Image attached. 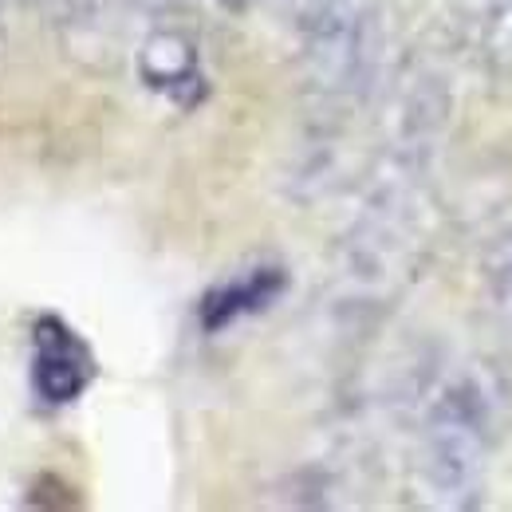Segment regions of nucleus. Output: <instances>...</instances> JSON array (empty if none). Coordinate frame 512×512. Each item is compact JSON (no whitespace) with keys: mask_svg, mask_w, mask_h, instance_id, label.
<instances>
[{"mask_svg":"<svg viewBox=\"0 0 512 512\" xmlns=\"http://www.w3.org/2000/svg\"><path fill=\"white\" fill-rule=\"evenodd\" d=\"M477 363L449 367L430 386L414 446V493L430 509H469L481 497L489 457L501 442L505 402Z\"/></svg>","mask_w":512,"mask_h":512,"instance_id":"obj_1","label":"nucleus"},{"mask_svg":"<svg viewBox=\"0 0 512 512\" xmlns=\"http://www.w3.org/2000/svg\"><path fill=\"white\" fill-rule=\"evenodd\" d=\"M308 83L359 103L375 91L386 64V16L379 0H288Z\"/></svg>","mask_w":512,"mask_h":512,"instance_id":"obj_2","label":"nucleus"},{"mask_svg":"<svg viewBox=\"0 0 512 512\" xmlns=\"http://www.w3.org/2000/svg\"><path fill=\"white\" fill-rule=\"evenodd\" d=\"M138 75L146 79V87L170 95V99H186V87L201 83L197 71V52L186 36L178 32H154L142 52H138Z\"/></svg>","mask_w":512,"mask_h":512,"instance_id":"obj_3","label":"nucleus"},{"mask_svg":"<svg viewBox=\"0 0 512 512\" xmlns=\"http://www.w3.org/2000/svg\"><path fill=\"white\" fill-rule=\"evenodd\" d=\"M36 383L40 394L52 402H67L83 390V359L79 347L67 335H48L40 339V359H36Z\"/></svg>","mask_w":512,"mask_h":512,"instance_id":"obj_4","label":"nucleus"},{"mask_svg":"<svg viewBox=\"0 0 512 512\" xmlns=\"http://www.w3.org/2000/svg\"><path fill=\"white\" fill-rule=\"evenodd\" d=\"M489 284H493V308L505 323V331L512 335V237L501 245V253L493 256Z\"/></svg>","mask_w":512,"mask_h":512,"instance_id":"obj_5","label":"nucleus"},{"mask_svg":"<svg viewBox=\"0 0 512 512\" xmlns=\"http://www.w3.org/2000/svg\"><path fill=\"white\" fill-rule=\"evenodd\" d=\"M138 4H146V8H166L170 0H138Z\"/></svg>","mask_w":512,"mask_h":512,"instance_id":"obj_6","label":"nucleus"}]
</instances>
